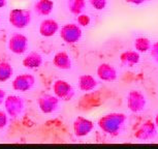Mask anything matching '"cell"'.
Here are the masks:
<instances>
[{
	"instance_id": "6da1fadb",
	"label": "cell",
	"mask_w": 158,
	"mask_h": 149,
	"mask_svg": "<svg viewBox=\"0 0 158 149\" xmlns=\"http://www.w3.org/2000/svg\"><path fill=\"white\" fill-rule=\"evenodd\" d=\"M126 115L123 113H109L98 119V127L102 133L111 137H117L121 134L126 122Z\"/></svg>"
},
{
	"instance_id": "7a4b0ae2",
	"label": "cell",
	"mask_w": 158,
	"mask_h": 149,
	"mask_svg": "<svg viewBox=\"0 0 158 149\" xmlns=\"http://www.w3.org/2000/svg\"><path fill=\"white\" fill-rule=\"evenodd\" d=\"M31 11L22 8H14L8 16V22L17 29H24L31 23Z\"/></svg>"
},
{
	"instance_id": "3957f363",
	"label": "cell",
	"mask_w": 158,
	"mask_h": 149,
	"mask_svg": "<svg viewBox=\"0 0 158 149\" xmlns=\"http://www.w3.org/2000/svg\"><path fill=\"white\" fill-rule=\"evenodd\" d=\"M60 37L61 40L68 45H73L79 43L82 38L83 31L79 24L76 23H67L63 25L60 29Z\"/></svg>"
},
{
	"instance_id": "277c9868",
	"label": "cell",
	"mask_w": 158,
	"mask_h": 149,
	"mask_svg": "<svg viewBox=\"0 0 158 149\" xmlns=\"http://www.w3.org/2000/svg\"><path fill=\"white\" fill-rule=\"evenodd\" d=\"M4 109L7 113L8 117L18 118L24 111L25 108V103L22 97L18 95H8L4 100Z\"/></svg>"
},
{
	"instance_id": "5b68a950",
	"label": "cell",
	"mask_w": 158,
	"mask_h": 149,
	"mask_svg": "<svg viewBox=\"0 0 158 149\" xmlns=\"http://www.w3.org/2000/svg\"><path fill=\"white\" fill-rule=\"evenodd\" d=\"M147 100L139 90H131L127 95V107L130 112L139 113L146 108Z\"/></svg>"
},
{
	"instance_id": "8992f818",
	"label": "cell",
	"mask_w": 158,
	"mask_h": 149,
	"mask_svg": "<svg viewBox=\"0 0 158 149\" xmlns=\"http://www.w3.org/2000/svg\"><path fill=\"white\" fill-rule=\"evenodd\" d=\"M8 50L16 55L24 54L28 50L29 40L26 35L22 33H14L8 40Z\"/></svg>"
},
{
	"instance_id": "52a82bcc",
	"label": "cell",
	"mask_w": 158,
	"mask_h": 149,
	"mask_svg": "<svg viewBox=\"0 0 158 149\" xmlns=\"http://www.w3.org/2000/svg\"><path fill=\"white\" fill-rule=\"evenodd\" d=\"M35 85V77L33 74L24 73L18 74L11 83V87L15 91L27 92L31 90Z\"/></svg>"
},
{
	"instance_id": "ba28073f",
	"label": "cell",
	"mask_w": 158,
	"mask_h": 149,
	"mask_svg": "<svg viewBox=\"0 0 158 149\" xmlns=\"http://www.w3.org/2000/svg\"><path fill=\"white\" fill-rule=\"evenodd\" d=\"M37 105L44 114H52L58 110L60 100L56 95L43 94L37 98Z\"/></svg>"
},
{
	"instance_id": "9c48e42d",
	"label": "cell",
	"mask_w": 158,
	"mask_h": 149,
	"mask_svg": "<svg viewBox=\"0 0 158 149\" xmlns=\"http://www.w3.org/2000/svg\"><path fill=\"white\" fill-rule=\"evenodd\" d=\"M53 91L54 94L60 100H71L74 96V89L67 81L64 80H57L53 84Z\"/></svg>"
},
{
	"instance_id": "30bf717a",
	"label": "cell",
	"mask_w": 158,
	"mask_h": 149,
	"mask_svg": "<svg viewBox=\"0 0 158 149\" xmlns=\"http://www.w3.org/2000/svg\"><path fill=\"white\" fill-rule=\"evenodd\" d=\"M73 133L77 138H84L92 133L94 129V123L90 119L85 118L83 116H77L73 123Z\"/></svg>"
},
{
	"instance_id": "8fae6325",
	"label": "cell",
	"mask_w": 158,
	"mask_h": 149,
	"mask_svg": "<svg viewBox=\"0 0 158 149\" xmlns=\"http://www.w3.org/2000/svg\"><path fill=\"white\" fill-rule=\"evenodd\" d=\"M157 135L156 124L152 120H146L141 124V126L135 133V138L139 141H150Z\"/></svg>"
},
{
	"instance_id": "7c38bea8",
	"label": "cell",
	"mask_w": 158,
	"mask_h": 149,
	"mask_svg": "<svg viewBox=\"0 0 158 149\" xmlns=\"http://www.w3.org/2000/svg\"><path fill=\"white\" fill-rule=\"evenodd\" d=\"M96 74L101 81L113 82L117 79V70L110 63H101L97 66Z\"/></svg>"
},
{
	"instance_id": "4fadbf2b",
	"label": "cell",
	"mask_w": 158,
	"mask_h": 149,
	"mask_svg": "<svg viewBox=\"0 0 158 149\" xmlns=\"http://www.w3.org/2000/svg\"><path fill=\"white\" fill-rule=\"evenodd\" d=\"M59 31V24L54 19H44L40 25V33L44 37H52Z\"/></svg>"
},
{
	"instance_id": "5bb4252c",
	"label": "cell",
	"mask_w": 158,
	"mask_h": 149,
	"mask_svg": "<svg viewBox=\"0 0 158 149\" xmlns=\"http://www.w3.org/2000/svg\"><path fill=\"white\" fill-rule=\"evenodd\" d=\"M53 64L61 70H68L71 68V59L70 56L66 52L60 51L57 52L53 58Z\"/></svg>"
},
{
	"instance_id": "9a60e30c",
	"label": "cell",
	"mask_w": 158,
	"mask_h": 149,
	"mask_svg": "<svg viewBox=\"0 0 158 149\" xmlns=\"http://www.w3.org/2000/svg\"><path fill=\"white\" fill-rule=\"evenodd\" d=\"M139 53L135 50H127L120 55L122 65L126 67H133L139 62Z\"/></svg>"
},
{
	"instance_id": "2e32d148",
	"label": "cell",
	"mask_w": 158,
	"mask_h": 149,
	"mask_svg": "<svg viewBox=\"0 0 158 149\" xmlns=\"http://www.w3.org/2000/svg\"><path fill=\"white\" fill-rule=\"evenodd\" d=\"M22 63L24 67L29 68V70L38 68L43 64V56L37 52H30L23 58Z\"/></svg>"
},
{
	"instance_id": "e0dca14e",
	"label": "cell",
	"mask_w": 158,
	"mask_h": 149,
	"mask_svg": "<svg viewBox=\"0 0 158 149\" xmlns=\"http://www.w3.org/2000/svg\"><path fill=\"white\" fill-rule=\"evenodd\" d=\"M79 83V88L81 91L84 92H89L92 91L96 88V86L98 85V83L96 81V79L94 78L91 74H81L77 80Z\"/></svg>"
},
{
	"instance_id": "ac0fdd59",
	"label": "cell",
	"mask_w": 158,
	"mask_h": 149,
	"mask_svg": "<svg viewBox=\"0 0 158 149\" xmlns=\"http://www.w3.org/2000/svg\"><path fill=\"white\" fill-rule=\"evenodd\" d=\"M54 1L53 0H38L34 4V11L38 16H49L54 10Z\"/></svg>"
},
{
	"instance_id": "d6986e66",
	"label": "cell",
	"mask_w": 158,
	"mask_h": 149,
	"mask_svg": "<svg viewBox=\"0 0 158 149\" xmlns=\"http://www.w3.org/2000/svg\"><path fill=\"white\" fill-rule=\"evenodd\" d=\"M67 8L74 16H79L85 11L86 0H68Z\"/></svg>"
},
{
	"instance_id": "ffe728a7",
	"label": "cell",
	"mask_w": 158,
	"mask_h": 149,
	"mask_svg": "<svg viewBox=\"0 0 158 149\" xmlns=\"http://www.w3.org/2000/svg\"><path fill=\"white\" fill-rule=\"evenodd\" d=\"M14 74V68L10 62H0V82H7Z\"/></svg>"
},
{
	"instance_id": "44dd1931",
	"label": "cell",
	"mask_w": 158,
	"mask_h": 149,
	"mask_svg": "<svg viewBox=\"0 0 158 149\" xmlns=\"http://www.w3.org/2000/svg\"><path fill=\"white\" fill-rule=\"evenodd\" d=\"M133 46H135V50L139 53H147L150 51L152 47V41L147 37L141 36L135 38Z\"/></svg>"
},
{
	"instance_id": "7402d4cb",
	"label": "cell",
	"mask_w": 158,
	"mask_h": 149,
	"mask_svg": "<svg viewBox=\"0 0 158 149\" xmlns=\"http://www.w3.org/2000/svg\"><path fill=\"white\" fill-rule=\"evenodd\" d=\"M91 6L96 11H102L106 7L108 0H89Z\"/></svg>"
},
{
	"instance_id": "603a6c76",
	"label": "cell",
	"mask_w": 158,
	"mask_h": 149,
	"mask_svg": "<svg viewBox=\"0 0 158 149\" xmlns=\"http://www.w3.org/2000/svg\"><path fill=\"white\" fill-rule=\"evenodd\" d=\"M7 124H8L7 113L3 111V110H0V130H3L4 127H6Z\"/></svg>"
},
{
	"instance_id": "cb8c5ba5",
	"label": "cell",
	"mask_w": 158,
	"mask_h": 149,
	"mask_svg": "<svg viewBox=\"0 0 158 149\" xmlns=\"http://www.w3.org/2000/svg\"><path fill=\"white\" fill-rule=\"evenodd\" d=\"M91 22V19L88 15H79L77 16V24L81 26H88Z\"/></svg>"
},
{
	"instance_id": "d4e9b609",
	"label": "cell",
	"mask_w": 158,
	"mask_h": 149,
	"mask_svg": "<svg viewBox=\"0 0 158 149\" xmlns=\"http://www.w3.org/2000/svg\"><path fill=\"white\" fill-rule=\"evenodd\" d=\"M149 52H150V56L153 58V60L158 63V41H155L154 44H152V47Z\"/></svg>"
},
{
	"instance_id": "484cf974",
	"label": "cell",
	"mask_w": 158,
	"mask_h": 149,
	"mask_svg": "<svg viewBox=\"0 0 158 149\" xmlns=\"http://www.w3.org/2000/svg\"><path fill=\"white\" fill-rule=\"evenodd\" d=\"M149 1H150V0H126V2H128V3L135 4V5H141Z\"/></svg>"
},
{
	"instance_id": "4316f807",
	"label": "cell",
	"mask_w": 158,
	"mask_h": 149,
	"mask_svg": "<svg viewBox=\"0 0 158 149\" xmlns=\"http://www.w3.org/2000/svg\"><path fill=\"white\" fill-rule=\"evenodd\" d=\"M5 97H6V92H5V90H3V89L0 88V106L3 104Z\"/></svg>"
},
{
	"instance_id": "83f0119b",
	"label": "cell",
	"mask_w": 158,
	"mask_h": 149,
	"mask_svg": "<svg viewBox=\"0 0 158 149\" xmlns=\"http://www.w3.org/2000/svg\"><path fill=\"white\" fill-rule=\"evenodd\" d=\"M7 0H0V8H3L6 6Z\"/></svg>"
},
{
	"instance_id": "f1b7e54d",
	"label": "cell",
	"mask_w": 158,
	"mask_h": 149,
	"mask_svg": "<svg viewBox=\"0 0 158 149\" xmlns=\"http://www.w3.org/2000/svg\"><path fill=\"white\" fill-rule=\"evenodd\" d=\"M154 123L156 124V127L158 129V113L156 114V116H155V120H154Z\"/></svg>"
},
{
	"instance_id": "f546056e",
	"label": "cell",
	"mask_w": 158,
	"mask_h": 149,
	"mask_svg": "<svg viewBox=\"0 0 158 149\" xmlns=\"http://www.w3.org/2000/svg\"><path fill=\"white\" fill-rule=\"evenodd\" d=\"M0 21H1V20H0Z\"/></svg>"
}]
</instances>
